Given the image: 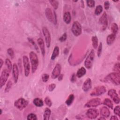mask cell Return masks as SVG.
Listing matches in <instances>:
<instances>
[{"mask_svg":"<svg viewBox=\"0 0 120 120\" xmlns=\"http://www.w3.org/2000/svg\"><path fill=\"white\" fill-rule=\"evenodd\" d=\"M29 58L31 65V72L33 74L36 72L38 68L39 63L38 58L37 54L33 51L30 52Z\"/></svg>","mask_w":120,"mask_h":120,"instance_id":"6da1fadb","label":"cell"},{"mask_svg":"<svg viewBox=\"0 0 120 120\" xmlns=\"http://www.w3.org/2000/svg\"><path fill=\"white\" fill-rule=\"evenodd\" d=\"M105 80H106V81H111L115 85H119L120 84V73L117 72L111 73L106 76Z\"/></svg>","mask_w":120,"mask_h":120,"instance_id":"7a4b0ae2","label":"cell"},{"mask_svg":"<svg viewBox=\"0 0 120 120\" xmlns=\"http://www.w3.org/2000/svg\"><path fill=\"white\" fill-rule=\"evenodd\" d=\"M95 58V52L91 50L84 61V66L87 69H90L93 65Z\"/></svg>","mask_w":120,"mask_h":120,"instance_id":"3957f363","label":"cell"},{"mask_svg":"<svg viewBox=\"0 0 120 120\" xmlns=\"http://www.w3.org/2000/svg\"><path fill=\"white\" fill-rule=\"evenodd\" d=\"M106 91L105 87L103 85L98 86L94 88L91 92L90 95L92 97L99 96L104 94Z\"/></svg>","mask_w":120,"mask_h":120,"instance_id":"277c9868","label":"cell"},{"mask_svg":"<svg viewBox=\"0 0 120 120\" xmlns=\"http://www.w3.org/2000/svg\"><path fill=\"white\" fill-rule=\"evenodd\" d=\"M71 30L74 35L76 37H78L81 34L82 31V26L78 21H74L73 22Z\"/></svg>","mask_w":120,"mask_h":120,"instance_id":"5b68a950","label":"cell"},{"mask_svg":"<svg viewBox=\"0 0 120 120\" xmlns=\"http://www.w3.org/2000/svg\"><path fill=\"white\" fill-rule=\"evenodd\" d=\"M28 101L23 98H20L15 100L14 102L15 106L19 110H22L28 105Z\"/></svg>","mask_w":120,"mask_h":120,"instance_id":"8992f818","label":"cell"},{"mask_svg":"<svg viewBox=\"0 0 120 120\" xmlns=\"http://www.w3.org/2000/svg\"><path fill=\"white\" fill-rule=\"evenodd\" d=\"M22 62L24 68V72L25 76L27 77L30 73V64L28 57L26 55H24L22 57Z\"/></svg>","mask_w":120,"mask_h":120,"instance_id":"52a82bcc","label":"cell"},{"mask_svg":"<svg viewBox=\"0 0 120 120\" xmlns=\"http://www.w3.org/2000/svg\"><path fill=\"white\" fill-rule=\"evenodd\" d=\"M10 71L8 69H5L1 72L0 77V88L5 84L7 82L9 76Z\"/></svg>","mask_w":120,"mask_h":120,"instance_id":"ba28073f","label":"cell"},{"mask_svg":"<svg viewBox=\"0 0 120 120\" xmlns=\"http://www.w3.org/2000/svg\"><path fill=\"white\" fill-rule=\"evenodd\" d=\"M42 32L45 38L46 45L47 48H49L51 45V37L50 34V32L48 29L46 27H44L42 28Z\"/></svg>","mask_w":120,"mask_h":120,"instance_id":"9c48e42d","label":"cell"},{"mask_svg":"<svg viewBox=\"0 0 120 120\" xmlns=\"http://www.w3.org/2000/svg\"><path fill=\"white\" fill-rule=\"evenodd\" d=\"M102 104L101 100L99 98H94L88 101L85 104L84 106L86 107H96Z\"/></svg>","mask_w":120,"mask_h":120,"instance_id":"30bf717a","label":"cell"},{"mask_svg":"<svg viewBox=\"0 0 120 120\" xmlns=\"http://www.w3.org/2000/svg\"><path fill=\"white\" fill-rule=\"evenodd\" d=\"M99 22L102 25V30H105L106 29L108 25V18L107 15L105 12H104L99 19Z\"/></svg>","mask_w":120,"mask_h":120,"instance_id":"8fae6325","label":"cell"},{"mask_svg":"<svg viewBox=\"0 0 120 120\" xmlns=\"http://www.w3.org/2000/svg\"><path fill=\"white\" fill-rule=\"evenodd\" d=\"M108 95L112 99L113 101L115 104H119L120 103V98L116 90L114 89H110L108 92Z\"/></svg>","mask_w":120,"mask_h":120,"instance_id":"7c38bea8","label":"cell"},{"mask_svg":"<svg viewBox=\"0 0 120 120\" xmlns=\"http://www.w3.org/2000/svg\"><path fill=\"white\" fill-rule=\"evenodd\" d=\"M61 70V65L59 63L57 64L55 66L52 72V74H51L52 78L53 79H55L56 78H57L60 75Z\"/></svg>","mask_w":120,"mask_h":120,"instance_id":"4fadbf2b","label":"cell"},{"mask_svg":"<svg viewBox=\"0 0 120 120\" xmlns=\"http://www.w3.org/2000/svg\"><path fill=\"white\" fill-rule=\"evenodd\" d=\"M99 115L98 111L96 109H89L86 112V116L90 119H96Z\"/></svg>","mask_w":120,"mask_h":120,"instance_id":"5bb4252c","label":"cell"},{"mask_svg":"<svg viewBox=\"0 0 120 120\" xmlns=\"http://www.w3.org/2000/svg\"><path fill=\"white\" fill-rule=\"evenodd\" d=\"M12 74L14 78V81L15 83H16L17 82L19 76V70L18 67L16 64L14 63L13 65L12 68Z\"/></svg>","mask_w":120,"mask_h":120,"instance_id":"9a60e30c","label":"cell"},{"mask_svg":"<svg viewBox=\"0 0 120 120\" xmlns=\"http://www.w3.org/2000/svg\"><path fill=\"white\" fill-rule=\"evenodd\" d=\"M91 86H92L91 80L90 78H88L83 82L82 86V89L84 91L86 92L89 90L91 89Z\"/></svg>","mask_w":120,"mask_h":120,"instance_id":"2e32d148","label":"cell"},{"mask_svg":"<svg viewBox=\"0 0 120 120\" xmlns=\"http://www.w3.org/2000/svg\"><path fill=\"white\" fill-rule=\"evenodd\" d=\"M45 15L47 19L50 22L54 23V14L50 8H47L45 10Z\"/></svg>","mask_w":120,"mask_h":120,"instance_id":"e0dca14e","label":"cell"},{"mask_svg":"<svg viewBox=\"0 0 120 120\" xmlns=\"http://www.w3.org/2000/svg\"><path fill=\"white\" fill-rule=\"evenodd\" d=\"M37 42H38V44L40 48V49L41 50V53H42V55L44 56L45 54V48L44 41L42 38H39L38 39Z\"/></svg>","mask_w":120,"mask_h":120,"instance_id":"ac0fdd59","label":"cell"},{"mask_svg":"<svg viewBox=\"0 0 120 120\" xmlns=\"http://www.w3.org/2000/svg\"><path fill=\"white\" fill-rule=\"evenodd\" d=\"M100 114L105 118H108L110 115V111L107 107L103 106L100 110Z\"/></svg>","mask_w":120,"mask_h":120,"instance_id":"d6986e66","label":"cell"},{"mask_svg":"<svg viewBox=\"0 0 120 120\" xmlns=\"http://www.w3.org/2000/svg\"><path fill=\"white\" fill-rule=\"evenodd\" d=\"M116 38V35H114L112 33L109 35L106 38V43L108 45H112Z\"/></svg>","mask_w":120,"mask_h":120,"instance_id":"ffe728a7","label":"cell"},{"mask_svg":"<svg viewBox=\"0 0 120 120\" xmlns=\"http://www.w3.org/2000/svg\"><path fill=\"white\" fill-rule=\"evenodd\" d=\"M71 20V14L69 12H66L63 15V21L66 24H69Z\"/></svg>","mask_w":120,"mask_h":120,"instance_id":"44dd1931","label":"cell"},{"mask_svg":"<svg viewBox=\"0 0 120 120\" xmlns=\"http://www.w3.org/2000/svg\"><path fill=\"white\" fill-rule=\"evenodd\" d=\"M86 73V69L84 67H81L80 68H79L77 73H76V76L78 78H81L82 76H83L84 75H85Z\"/></svg>","mask_w":120,"mask_h":120,"instance_id":"7402d4cb","label":"cell"},{"mask_svg":"<svg viewBox=\"0 0 120 120\" xmlns=\"http://www.w3.org/2000/svg\"><path fill=\"white\" fill-rule=\"evenodd\" d=\"M51 114V111L49 108H46L43 114V118L44 120H48L50 119V117Z\"/></svg>","mask_w":120,"mask_h":120,"instance_id":"603a6c76","label":"cell"},{"mask_svg":"<svg viewBox=\"0 0 120 120\" xmlns=\"http://www.w3.org/2000/svg\"><path fill=\"white\" fill-rule=\"evenodd\" d=\"M33 104L37 107H41L43 106L44 103L43 100L39 98H36L33 100Z\"/></svg>","mask_w":120,"mask_h":120,"instance_id":"cb8c5ba5","label":"cell"},{"mask_svg":"<svg viewBox=\"0 0 120 120\" xmlns=\"http://www.w3.org/2000/svg\"><path fill=\"white\" fill-rule=\"evenodd\" d=\"M59 48L58 46H55L53 52L52 53L51 57V59L52 60H54L57 57H58V56L59 55Z\"/></svg>","mask_w":120,"mask_h":120,"instance_id":"d4e9b609","label":"cell"},{"mask_svg":"<svg viewBox=\"0 0 120 120\" xmlns=\"http://www.w3.org/2000/svg\"><path fill=\"white\" fill-rule=\"evenodd\" d=\"M103 104L111 109H113V105L112 101L109 98H105L103 101Z\"/></svg>","mask_w":120,"mask_h":120,"instance_id":"484cf974","label":"cell"},{"mask_svg":"<svg viewBox=\"0 0 120 120\" xmlns=\"http://www.w3.org/2000/svg\"><path fill=\"white\" fill-rule=\"evenodd\" d=\"M92 41V47L94 49H96L98 47V39L96 36H94L92 37L91 38Z\"/></svg>","mask_w":120,"mask_h":120,"instance_id":"4316f807","label":"cell"},{"mask_svg":"<svg viewBox=\"0 0 120 120\" xmlns=\"http://www.w3.org/2000/svg\"><path fill=\"white\" fill-rule=\"evenodd\" d=\"M74 98H75L74 95L73 94H70L68 96V98L67 100H66L65 103H66V105L68 106L72 104V103L74 100Z\"/></svg>","mask_w":120,"mask_h":120,"instance_id":"83f0119b","label":"cell"},{"mask_svg":"<svg viewBox=\"0 0 120 120\" xmlns=\"http://www.w3.org/2000/svg\"><path fill=\"white\" fill-rule=\"evenodd\" d=\"M118 30L119 28L118 25L115 23H113L111 26V30L112 33L114 35H116L118 32Z\"/></svg>","mask_w":120,"mask_h":120,"instance_id":"f1b7e54d","label":"cell"},{"mask_svg":"<svg viewBox=\"0 0 120 120\" xmlns=\"http://www.w3.org/2000/svg\"><path fill=\"white\" fill-rule=\"evenodd\" d=\"M103 11V7L101 5H98L96 7L95 10V14L96 15H99Z\"/></svg>","mask_w":120,"mask_h":120,"instance_id":"f546056e","label":"cell"},{"mask_svg":"<svg viewBox=\"0 0 120 120\" xmlns=\"http://www.w3.org/2000/svg\"><path fill=\"white\" fill-rule=\"evenodd\" d=\"M5 63H6V65L8 68V69L10 72L11 71V70H12V68H13L11 61L9 60V59H6L5 60Z\"/></svg>","mask_w":120,"mask_h":120,"instance_id":"4dcf8cb0","label":"cell"},{"mask_svg":"<svg viewBox=\"0 0 120 120\" xmlns=\"http://www.w3.org/2000/svg\"><path fill=\"white\" fill-rule=\"evenodd\" d=\"M50 3L54 9H57L59 6V2L57 0H50Z\"/></svg>","mask_w":120,"mask_h":120,"instance_id":"1f68e13d","label":"cell"},{"mask_svg":"<svg viewBox=\"0 0 120 120\" xmlns=\"http://www.w3.org/2000/svg\"><path fill=\"white\" fill-rule=\"evenodd\" d=\"M12 86V82L11 81H9L7 82V84L6 85V88H5V91L6 92H8L10 90V89L11 88Z\"/></svg>","mask_w":120,"mask_h":120,"instance_id":"d6a6232c","label":"cell"},{"mask_svg":"<svg viewBox=\"0 0 120 120\" xmlns=\"http://www.w3.org/2000/svg\"><path fill=\"white\" fill-rule=\"evenodd\" d=\"M37 119L36 115L34 113L29 114L27 117V119L28 120H36Z\"/></svg>","mask_w":120,"mask_h":120,"instance_id":"836d02e7","label":"cell"},{"mask_svg":"<svg viewBox=\"0 0 120 120\" xmlns=\"http://www.w3.org/2000/svg\"><path fill=\"white\" fill-rule=\"evenodd\" d=\"M113 70L115 71V72L120 73V63L118 62L115 64V65L113 66Z\"/></svg>","mask_w":120,"mask_h":120,"instance_id":"e575fe53","label":"cell"},{"mask_svg":"<svg viewBox=\"0 0 120 120\" xmlns=\"http://www.w3.org/2000/svg\"><path fill=\"white\" fill-rule=\"evenodd\" d=\"M102 43L101 42L100 43L99 46H98V51H97V55L98 57H100V55H101L102 53Z\"/></svg>","mask_w":120,"mask_h":120,"instance_id":"d590c367","label":"cell"},{"mask_svg":"<svg viewBox=\"0 0 120 120\" xmlns=\"http://www.w3.org/2000/svg\"><path fill=\"white\" fill-rule=\"evenodd\" d=\"M87 6L90 8H93L95 5V2L94 0H86Z\"/></svg>","mask_w":120,"mask_h":120,"instance_id":"8d00e7d4","label":"cell"},{"mask_svg":"<svg viewBox=\"0 0 120 120\" xmlns=\"http://www.w3.org/2000/svg\"><path fill=\"white\" fill-rule=\"evenodd\" d=\"M45 103L49 107H51L52 105V101L50 99V98L48 97H46L45 98Z\"/></svg>","mask_w":120,"mask_h":120,"instance_id":"74e56055","label":"cell"},{"mask_svg":"<svg viewBox=\"0 0 120 120\" xmlns=\"http://www.w3.org/2000/svg\"><path fill=\"white\" fill-rule=\"evenodd\" d=\"M41 78H42V81L44 82H46L48 80L49 78V75L47 74H43L42 75Z\"/></svg>","mask_w":120,"mask_h":120,"instance_id":"f35d334b","label":"cell"},{"mask_svg":"<svg viewBox=\"0 0 120 120\" xmlns=\"http://www.w3.org/2000/svg\"><path fill=\"white\" fill-rule=\"evenodd\" d=\"M7 52L8 54V55L11 57L12 59H13L14 57V52L12 48H9L7 50Z\"/></svg>","mask_w":120,"mask_h":120,"instance_id":"ab89813d","label":"cell"},{"mask_svg":"<svg viewBox=\"0 0 120 120\" xmlns=\"http://www.w3.org/2000/svg\"><path fill=\"white\" fill-rule=\"evenodd\" d=\"M120 105H117L116 106V107H115L114 109V110H113V112H114V113L115 115L118 116L119 117H120Z\"/></svg>","mask_w":120,"mask_h":120,"instance_id":"60d3db41","label":"cell"},{"mask_svg":"<svg viewBox=\"0 0 120 120\" xmlns=\"http://www.w3.org/2000/svg\"><path fill=\"white\" fill-rule=\"evenodd\" d=\"M67 38V34L66 33H64V34H63V35L59 38V40L61 42H64L66 40Z\"/></svg>","mask_w":120,"mask_h":120,"instance_id":"b9f144b4","label":"cell"},{"mask_svg":"<svg viewBox=\"0 0 120 120\" xmlns=\"http://www.w3.org/2000/svg\"><path fill=\"white\" fill-rule=\"evenodd\" d=\"M56 87V85L54 83H51L48 86V90L49 91H52Z\"/></svg>","mask_w":120,"mask_h":120,"instance_id":"7bdbcfd3","label":"cell"},{"mask_svg":"<svg viewBox=\"0 0 120 120\" xmlns=\"http://www.w3.org/2000/svg\"><path fill=\"white\" fill-rule=\"evenodd\" d=\"M76 80V75L75 74H73L70 77V81L72 82H75Z\"/></svg>","mask_w":120,"mask_h":120,"instance_id":"ee69618b","label":"cell"},{"mask_svg":"<svg viewBox=\"0 0 120 120\" xmlns=\"http://www.w3.org/2000/svg\"><path fill=\"white\" fill-rule=\"evenodd\" d=\"M28 40H29V42H30V43L33 45V46H34V47L35 48V49H36L37 50H38V47L37 45H36V44H35V42L33 41V40L32 38H28Z\"/></svg>","mask_w":120,"mask_h":120,"instance_id":"f6af8a7d","label":"cell"},{"mask_svg":"<svg viewBox=\"0 0 120 120\" xmlns=\"http://www.w3.org/2000/svg\"><path fill=\"white\" fill-rule=\"evenodd\" d=\"M110 7V3L108 1H105L104 2V8L105 10H107L109 9Z\"/></svg>","mask_w":120,"mask_h":120,"instance_id":"bcb514c9","label":"cell"},{"mask_svg":"<svg viewBox=\"0 0 120 120\" xmlns=\"http://www.w3.org/2000/svg\"><path fill=\"white\" fill-rule=\"evenodd\" d=\"M53 14H54V24L55 25H56L57 24V15H56V14L55 13V12L54 11H53Z\"/></svg>","mask_w":120,"mask_h":120,"instance_id":"7dc6e473","label":"cell"},{"mask_svg":"<svg viewBox=\"0 0 120 120\" xmlns=\"http://www.w3.org/2000/svg\"><path fill=\"white\" fill-rule=\"evenodd\" d=\"M110 120H118V118L116 116L113 115L111 116V117L110 118Z\"/></svg>","mask_w":120,"mask_h":120,"instance_id":"c3c4849f","label":"cell"},{"mask_svg":"<svg viewBox=\"0 0 120 120\" xmlns=\"http://www.w3.org/2000/svg\"><path fill=\"white\" fill-rule=\"evenodd\" d=\"M58 77V80L59 81H61L63 79V75L62 74H60Z\"/></svg>","mask_w":120,"mask_h":120,"instance_id":"681fc988","label":"cell"},{"mask_svg":"<svg viewBox=\"0 0 120 120\" xmlns=\"http://www.w3.org/2000/svg\"><path fill=\"white\" fill-rule=\"evenodd\" d=\"M0 68H1L2 67V65L3 64V61L2 60V59L1 58H0Z\"/></svg>","mask_w":120,"mask_h":120,"instance_id":"f907efd6","label":"cell"},{"mask_svg":"<svg viewBox=\"0 0 120 120\" xmlns=\"http://www.w3.org/2000/svg\"><path fill=\"white\" fill-rule=\"evenodd\" d=\"M98 119V120H105V118L102 116V117H100V118H99Z\"/></svg>","mask_w":120,"mask_h":120,"instance_id":"816d5d0a","label":"cell"},{"mask_svg":"<svg viewBox=\"0 0 120 120\" xmlns=\"http://www.w3.org/2000/svg\"><path fill=\"white\" fill-rule=\"evenodd\" d=\"M0 110H1V112H0V114L1 115V113H2V110H1V109H0Z\"/></svg>","mask_w":120,"mask_h":120,"instance_id":"f5cc1de1","label":"cell"},{"mask_svg":"<svg viewBox=\"0 0 120 120\" xmlns=\"http://www.w3.org/2000/svg\"><path fill=\"white\" fill-rule=\"evenodd\" d=\"M119 57H120V55L118 56V60H120V59H119Z\"/></svg>","mask_w":120,"mask_h":120,"instance_id":"db71d44e","label":"cell"}]
</instances>
